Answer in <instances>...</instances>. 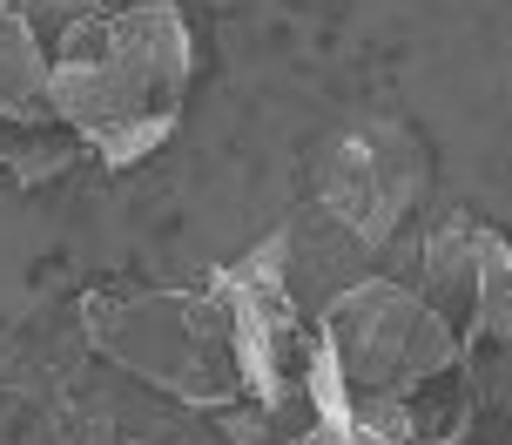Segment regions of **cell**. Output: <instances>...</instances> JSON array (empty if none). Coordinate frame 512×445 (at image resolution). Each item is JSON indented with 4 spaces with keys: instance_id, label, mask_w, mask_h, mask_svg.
I'll use <instances>...</instances> for the list:
<instances>
[{
    "instance_id": "obj_1",
    "label": "cell",
    "mask_w": 512,
    "mask_h": 445,
    "mask_svg": "<svg viewBox=\"0 0 512 445\" xmlns=\"http://www.w3.org/2000/svg\"><path fill=\"white\" fill-rule=\"evenodd\" d=\"M189 75L196 48L176 0H135L115 14L95 7L48 48V115L68 122L102 169H135L176 135Z\"/></svg>"
},
{
    "instance_id": "obj_2",
    "label": "cell",
    "mask_w": 512,
    "mask_h": 445,
    "mask_svg": "<svg viewBox=\"0 0 512 445\" xmlns=\"http://www.w3.org/2000/svg\"><path fill=\"white\" fill-rule=\"evenodd\" d=\"M88 344L128 378L182 398L196 412L243 405V371H236V338L223 297L209 284H108L81 297Z\"/></svg>"
},
{
    "instance_id": "obj_3",
    "label": "cell",
    "mask_w": 512,
    "mask_h": 445,
    "mask_svg": "<svg viewBox=\"0 0 512 445\" xmlns=\"http://www.w3.org/2000/svg\"><path fill=\"white\" fill-rule=\"evenodd\" d=\"M310 331H317L351 405H371V398H405L411 405L432 378H445L465 358L452 324L398 277H351L310 317Z\"/></svg>"
},
{
    "instance_id": "obj_4",
    "label": "cell",
    "mask_w": 512,
    "mask_h": 445,
    "mask_svg": "<svg viewBox=\"0 0 512 445\" xmlns=\"http://www.w3.org/2000/svg\"><path fill=\"white\" fill-rule=\"evenodd\" d=\"M432 183V156L405 122H351L337 129L317 162H310V189H317V216H331L337 230L358 243L364 257L384 250L391 236L411 223V210L425 203Z\"/></svg>"
},
{
    "instance_id": "obj_5",
    "label": "cell",
    "mask_w": 512,
    "mask_h": 445,
    "mask_svg": "<svg viewBox=\"0 0 512 445\" xmlns=\"http://www.w3.org/2000/svg\"><path fill=\"white\" fill-rule=\"evenodd\" d=\"M418 297L452 324L459 344L512 331V243L479 216L432 223L418 250Z\"/></svg>"
},
{
    "instance_id": "obj_6",
    "label": "cell",
    "mask_w": 512,
    "mask_h": 445,
    "mask_svg": "<svg viewBox=\"0 0 512 445\" xmlns=\"http://www.w3.org/2000/svg\"><path fill=\"white\" fill-rule=\"evenodd\" d=\"M0 122H48V48L21 0H0Z\"/></svg>"
},
{
    "instance_id": "obj_7",
    "label": "cell",
    "mask_w": 512,
    "mask_h": 445,
    "mask_svg": "<svg viewBox=\"0 0 512 445\" xmlns=\"http://www.w3.org/2000/svg\"><path fill=\"white\" fill-rule=\"evenodd\" d=\"M290 445H391V439H378V432H364L358 419H344V425H317V419H310V425H304V432H297Z\"/></svg>"
}]
</instances>
